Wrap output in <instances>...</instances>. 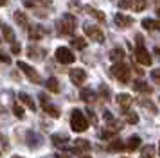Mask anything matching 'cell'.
I'll use <instances>...</instances> for the list:
<instances>
[{
    "mask_svg": "<svg viewBox=\"0 0 160 158\" xmlns=\"http://www.w3.org/2000/svg\"><path fill=\"white\" fill-rule=\"evenodd\" d=\"M56 29H58L59 34H72L76 31V16L70 13H65L58 22H56Z\"/></svg>",
    "mask_w": 160,
    "mask_h": 158,
    "instance_id": "6da1fadb",
    "label": "cell"
},
{
    "mask_svg": "<svg viewBox=\"0 0 160 158\" xmlns=\"http://www.w3.org/2000/svg\"><path fill=\"white\" fill-rule=\"evenodd\" d=\"M70 126H72V129H74V131H78V133L87 131L88 119L85 117V113H83L81 110H74V111H72V115H70Z\"/></svg>",
    "mask_w": 160,
    "mask_h": 158,
    "instance_id": "7a4b0ae2",
    "label": "cell"
},
{
    "mask_svg": "<svg viewBox=\"0 0 160 158\" xmlns=\"http://www.w3.org/2000/svg\"><path fill=\"white\" fill-rule=\"evenodd\" d=\"M112 76L117 79V81H121V83H128L130 81V67L122 61H117L113 67H112Z\"/></svg>",
    "mask_w": 160,
    "mask_h": 158,
    "instance_id": "3957f363",
    "label": "cell"
},
{
    "mask_svg": "<svg viewBox=\"0 0 160 158\" xmlns=\"http://www.w3.org/2000/svg\"><path fill=\"white\" fill-rule=\"evenodd\" d=\"M137 42H138V45H137V49H135V59H137L140 65H151L153 57H151V54L146 50L144 45H142V36H137Z\"/></svg>",
    "mask_w": 160,
    "mask_h": 158,
    "instance_id": "277c9868",
    "label": "cell"
},
{
    "mask_svg": "<svg viewBox=\"0 0 160 158\" xmlns=\"http://www.w3.org/2000/svg\"><path fill=\"white\" fill-rule=\"evenodd\" d=\"M83 31H85V34H87L90 40H94V42H97V43L104 42V32H102L97 25H94V23H88L87 22V23L83 25Z\"/></svg>",
    "mask_w": 160,
    "mask_h": 158,
    "instance_id": "5b68a950",
    "label": "cell"
},
{
    "mask_svg": "<svg viewBox=\"0 0 160 158\" xmlns=\"http://www.w3.org/2000/svg\"><path fill=\"white\" fill-rule=\"evenodd\" d=\"M16 65H18V68H20V70H22L23 74H25L31 81H32V83H36V85H38V83H42V77H40V74H38V70L34 68V67L23 63V61H18Z\"/></svg>",
    "mask_w": 160,
    "mask_h": 158,
    "instance_id": "8992f818",
    "label": "cell"
},
{
    "mask_svg": "<svg viewBox=\"0 0 160 158\" xmlns=\"http://www.w3.org/2000/svg\"><path fill=\"white\" fill-rule=\"evenodd\" d=\"M56 59H58L59 63L63 65H70L76 61V57H74V52L70 49H67V47H59V49H56Z\"/></svg>",
    "mask_w": 160,
    "mask_h": 158,
    "instance_id": "52a82bcc",
    "label": "cell"
},
{
    "mask_svg": "<svg viewBox=\"0 0 160 158\" xmlns=\"http://www.w3.org/2000/svg\"><path fill=\"white\" fill-rule=\"evenodd\" d=\"M45 36V29L42 25H31L27 29V38H29L31 42H38V40H42Z\"/></svg>",
    "mask_w": 160,
    "mask_h": 158,
    "instance_id": "ba28073f",
    "label": "cell"
},
{
    "mask_svg": "<svg viewBox=\"0 0 160 158\" xmlns=\"http://www.w3.org/2000/svg\"><path fill=\"white\" fill-rule=\"evenodd\" d=\"M70 81H72L74 85L81 86L87 81V72L83 70V68H74V70H70Z\"/></svg>",
    "mask_w": 160,
    "mask_h": 158,
    "instance_id": "9c48e42d",
    "label": "cell"
},
{
    "mask_svg": "<svg viewBox=\"0 0 160 158\" xmlns=\"http://www.w3.org/2000/svg\"><path fill=\"white\" fill-rule=\"evenodd\" d=\"M115 101H117V104H119V108H121L122 111H128L130 106H131V102H133V99H131L130 93H119Z\"/></svg>",
    "mask_w": 160,
    "mask_h": 158,
    "instance_id": "30bf717a",
    "label": "cell"
},
{
    "mask_svg": "<svg viewBox=\"0 0 160 158\" xmlns=\"http://www.w3.org/2000/svg\"><path fill=\"white\" fill-rule=\"evenodd\" d=\"M90 142L88 140H85V138H78L76 142H74V147L72 151L74 153H78V155H81V153H87V151H90Z\"/></svg>",
    "mask_w": 160,
    "mask_h": 158,
    "instance_id": "8fae6325",
    "label": "cell"
},
{
    "mask_svg": "<svg viewBox=\"0 0 160 158\" xmlns=\"http://www.w3.org/2000/svg\"><path fill=\"white\" fill-rule=\"evenodd\" d=\"M113 20H115V25H119V27H130V25H133V18L126 16L122 13H117Z\"/></svg>",
    "mask_w": 160,
    "mask_h": 158,
    "instance_id": "7c38bea8",
    "label": "cell"
},
{
    "mask_svg": "<svg viewBox=\"0 0 160 158\" xmlns=\"http://www.w3.org/2000/svg\"><path fill=\"white\" fill-rule=\"evenodd\" d=\"M68 140H70V138H68V135H63V133H61V135H58V133H56V135L51 136V142L54 144L56 147H67Z\"/></svg>",
    "mask_w": 160,
    "mask_h": 158,
    "instance_id": "4fadbf2b",
    "label": "cell"
},
{
    "mask_svg": "<svg viewBox=\"0 0 160 158\" xmlns=\"http://www.w3.org/2000/svg\"><path fill=\"white\" fill-rule=\"evenodd\" d=\"M140 142H142V140H140V136H137V135H133V136H130V140H128V142L124 144V149L126 151H135L138 147V146H140Z\"/></svg>",
    "mask_w": 160,
    "mask_h": 158,
    "instance_id": "5bb4252c",
    "label": "cell"
},
{
    "mask_svg": "<svg viewBox=\"0 0 160 158\" xmlns=\"http://www.w3.org/2000/svg\"><path fill=\"white\" fill-rule=\"evenodd\" d=\"M42 108H43V111L49 117H52V119H58L59 117V108H56L54 104H51V102H45V104H42Z\"/></svg>",
    "mask_w": 160,
    "mask_h": 158,
    "instance_id": "9a60e30c",
    "label": "cell"
},
{
    "mask_svg": "<svg viewBox=\"0 0 160 158\" xmlns=\"http://www.w3.org/2000/svg\"><path fill=\"white\" fill-rule=\"evenodd\" d=\"M133 90L135 92H140V93H151L153 92V88L148 83H144V81H135L133 83Z\"/></svg>",
    "mask_w": 160,
    "mask_h": 158,
    "instance_id": "2e32d148",
    "label": "cell"
},
{
    "mask_svg": "<svg viewBox=\"0 0 160 158\" xmlns=\"http://www.w3.org/2000/svg\"><path fill=\"white\" fill-rule=\"evenodd\" d=\"M18 101H20V102H23V104H25V106L29 108L31 111H34V110H36V104L32 102V99H31V97L27 95V93L20 92V93H18Z\"/></svg>",
    "mask_w": 160,
    "mask_h": 158,
    "instance_id": "e0dca14e",
    "label": "cell"
},
{
    "mask_svg": "<svg viewBox=\"0 0 160 158\" xmlns=\"http://www.w3.org/2000/svg\"><path fill=\"white\" fill-rule=\"evenodd\" d=\"M142 27L146 31H160V20H149V18H146V20H142Z\"/></svg>",
    "mask_w": 160,
    "mask_h": 158,
    "instance_id": "ac0fdd59",
    "label": "cell"
},
{
    "mask_svg": "<svg viewBox=\"0 0 160 158\" xmlns=\"http://www.w3.org/2000/svg\"><path fill=\"white\" fill-rule=\"evenodd\" d=\"M79 97L85 101V102H94L95 101V93H94V90H90V88H83L81 93H79Z\"/></svg>",
    "mask_w": 160,
    "mask_h": 158,
    "instance_id": "d6986e66",
    "label": "cell"
},
{
    "mask_svg": "<svg viewBox=\"0 0 160 158\" xmlns=\"http://www.w3.org/2000/svg\"><path fill=\"white\" fill-rule=\"evenodd\" d=\"M27 142H29V146H32V147H38V146L42 144V136L38 135V133H34V131H29V133H27Z\"/></svg>",
    "mask_w": 160,
    "mask_h": 158,
    "instance_id": "ffe728a7",
    "label": "cell"
},
{
    "mask_svg": "<svg viewBox=\"0 0 160 158\" xmlns=\"http://www.w3.org/2000/svg\"><path fill=\"white\" fill-rule=\"evenodd\" d=\"M146 6H148V2H146V0H130V9L137 11V13L144 11Z\"/></svg>",
    "mask_w": 160,
    "mask_h": 158,
    "instance_id": "44dd1931",
    "label": "cell"
},
{
    "mask_svg": "<svg viewBox=\"0 0 160 158\" xmlns=\"http://www.w3.org/2000/svg\"><path fill=\"white\" fill-rule=\"evenodd\" d=\"M45 86L49 88V92L52 93H58L59 92V81L56 77H49L47 79V83H45Z\"/></svg>",
    "mask_w": 160,
    "mask_h": 158,
    "instance_id": "7402d4cb",
    "label": "cell"
},
{
    "mask_svg": "<svg viewBox=\"0 0 160 158\" xmlns=\"http://www.w3.org/2000/svg\"><path fill=\"white\" fill-rule=\"evenodd\" d=\"M2 38H4L6 42H9V43L15 42V34H13V29L9 27V25H2Z\"/></svg>",
    "mask_w": 160,
    "mask_h": 158,
    "instance_id": "603a6c76",
    "label": "cell"
},
{
    "mask_svg": "<svg viewBox=\"0 0 160 158\" xmlns=\"http://www.w3.org/2000/svg\"><path fill=\"white\" fill-rule=\"evenodd\" d=\"M155 153H157L155 151V146H151V144L149 146H144L142 151H140V158H155Z\"/></svg>",
    "mask_w": 160,
    "mask_h": 158,
    "instance_id": "cb8c5ba5",
    "label": "cell"
},
{
    "mask_svg": "<svg viewBox=\"0 0 160 158\" xmlns=\"http://www.w3.org/2000/svg\"><path fill=\"white\" fill-rule=\"evenodd\" d=\"M110 59H112L113 63H117V61H122V59H124V50L122 49L110 50Z\"/></svg>",
    "mask_w": 160,
    "mask_h": 158,
    "instance_id": "d4e9b609",
    "label": "cell"
},
{
    "mask_svg": "<svg viewBox=\"0 0 160 158\" xmlns=\"http://www.w3.org/2000/svg\"><path fill=\"white\" fill-rule=\"evenodd\" d=\"M13 18H15V22L18 25H22V27L27 25V16H25V13H22V11H15V13H13Z\"/></svg>",
    "mask_w": 160,
    "mask_h": 158,
    "instance_id": "484cf974",
    "label": "cell"
},
{
    "mask_svg": "<svg viewBox=\"0 0 160 158\" xmlns=\"http://www.w3.org/2000/svg\"><path fill=\"white\" fill-rule=\"evenodd\" d=\"M85 11H87L88 14H92L94 18H97L99 22H104V20H106L104 13H102V11H97V9H94V7H85Z\"/></svg>",
    "mask_w": 160,
    "mask_h": 158,
    "instance_id": "4316f807",
    "label": "cell"
},
{
    "mask_svg": "<svg viewBox=\"0 0 160 158\" xmlns=\"http://www.w3.org/2000/svg\"><path fill=\"white\" fill-rule=\"evenodd\" d=\"M122 149H124L122 140H113V142L108 146V151H112V153H117V151H122Z\"/></svg>",
    "mask_w": 160,
    "mask_h": 158,
    "instance_id": "83f0119b",
    "label": "cell"
},
{
    "mask_svg": "<svg viewBox=\"0 0 160 158\" xmlns=\"http://www.w3.org/2000/svg\"><path fill=\"white\" fill-rule=\"evenodd\" d=\"M72 47L74 49H78V50H83L85 47H87V42H85L83 38H74L72 40Z\"/></svg>",
    "mask_w": 160,
    "mask_h": 158,
    "instance_id": "f1b7e54d",
    "label": "cell"
},
{
    "mask_svg": "<svg viewBox=\"0 0 160 158\" xmlns=\"http://www.w3.org/2000/svg\"><path fill=\"white\" fill-rule=\"evenodd\" d=\"M13 113H15L16 119H20V121L23 119V108L20 106L18 102H15V104H13Z\"/></svg>",
    "mask_w": 160,
    "mask_h": 158,
    "instance_id": "f546056e",
    "label": "cell"
},
{
    "mask_svg": "<svg viewBox=\"0 0 160 158\" xmlns=\"http://www.w3.org/2000/svg\"><path fill=\"white\" fill-rule=\"evenodd\" d=\"M140 106L144 108V110H148V111H151V113H157V106L151 104L149 101H140Z\"/></svg>",
    "mask_w": 160,
    "mask_h": 158,
    "instance_id": "4dcf8cb0",
    "label": "cell"
},
{
    "mask_svg": "<svg viewBox=\"0 0 160 158\" xmlns=\"http://www.w3.org/2000/svg\"><path fill=\"white\" fill-rule=\"evenodd\" d=\"M126 122H128V124H137V122H138L137 113H133V111H128V113H126Z\"/></svg>",
    "mask_w": 160,
    "mask_h": 158,
    "instance_id": "1f68e13d",
    "label": "cell"
},
{
    "mask_svg": "<svg viewBox=\"0 0 160 158\" xmlns=\"http://www.w3.org/2000/svg\"><path fill=\"white\" fill-rule=\"evenodd\" d=\"M11 52H13V54H20V52H22V47H20V43H16V42L11 43Z\"/></svg>",
    "mask_w": 160,
    "mask_h": 158,
    "instance_id": "d6a6232c",
    "label": "cell"
},
{
    "mask_svg": "<svg viewBox=\"0 0 160 158\" xmlns=\"http://www.w3.org/2000/svg\"><path fill=\"white\" fill-rule=\"evenodd\" d=\"M0 61H2V63H6V65H9V63H11V57H9L6 52H2V50H0Z\"/></svg>",
    "mask_w": 160,
    "mask_h": 158,
    "instance_id": "836d02e7",
    "label": "cell"
},
{
    "mask_svg": "<svg viewBox=\"0 0 160 158\" xmlns=\"http://www.w3.org/2000/svg\"><path fill=\"white\" fill-rule=\"evenodd\" d=\"M115 135V133H113V131H110V129H104V131H101V133H99V136H101V138H110V136H113Z\"/></svg>",
    "mask_w": 160,
    "mask_h": 158,
    "instance_id": "e575fe53",
    "label": "cell"
},
{
    "mask_svg": "<svg viewBox=\"0 0 160 158\" xmlns=\"http://www.w3.org/2000/svg\"><path fill=\"white\" fill-rule=\"evenodd\" d=\"M117 6L121 7V9H130V0H119Z\"/></svg>",
    "mask_w": 160,
    "mask_h": 158,
    "instance_id": "d590c367",
    "label": "cell"
},
{
    "mask_svg": "<svg viewBox=\"0 0 160 158\" xmlns=\"http://www.w3.org/2000/svg\"><path fill=\"white\" fill-rule=\"evenodd\" d=\"M151 77L157 81V83H160V68H157V70L151 72Z\"/></svg>",
    "mask_w": 160,
    "mask_h": 158,
    "instance_id": "8d00e7d4",
    "label": "cell"
},
{
    "mask_svg": "<svg viewBox=\"0 0 160 158\" xmlns=\"http://www.w3.org/2000/svg\"><path fill=\"white\" fill-rule=\"evenodd\" d=\"M101 95H104L106 99H108V97H110V90H108V88H106V86H101Z\"/></svg>",
    "mask_w": 160,
    "mask_h": 158,
    "instance_id": "74e56055",
    "label": "cell"
},
{
    "mask_svg": "<svg viewBox=\"0 0 160 158\" xmlns=\"http://www.w3.org/2000/svg\"><path fill=\"white\" fill-rule=\"evenodd\" d=\"M34 2H36V0H23V6H25V7H34V6H36Z\"/></svg>",
    "mask_w": 160,
    "mask_h": 158,
    "instance_id": "f35d334b",
    "label": "cell"
},
{
    "mask_svg": "<svg viewBox=\"0 0 160 158\" xmlns=\"http://www.w3.org/2000/svg\"><path fill=\"white\" fill-rule=\"evenodd\" d=\"M112 119H113V115H112V113L108 111V110H106V111H104V121H106V122H110Z\"/></svg>",
    "mask_w": 160,
    "mask_h": 158,
    "instance_id": "ab89813d",
    "label": "cell"
},
{
    "mask_svg": "<svg viewBox=\"0 0 160 158\" xmlns=\"http://www.w3.org/2000/svg\"><path fill=\"white\" fill-rule=\"evenodd\" d=\"M54 158H72V156H70V155H65V153H56Z\"/></svg>",
    "mask_w": 160,
    "mask_h": 158,
    "instance_id": "60d3db41",
    "label": "cell"
},
{
    "mask_svg": "<svg viewBox=\"0 0 160 158\" xmlns=\"http://www.w3.org/2000/svg\"><path fill=\"white\" fill-rule=\"evenodd\" d=\"M88 117H90V121H92V124H95V122H97V119H95V115L92 113L90 110H88Z\"/></svg>",
    "mask_w": 160,
    "mask_h": 158,
    "instance_id": "b9f144b4",
    "label": "cell"
},
{
    "mask_svg": "<svg viewBox=\"0 0 160 158\" xmlns=\"http://www.w3.org/2000/svg\"><path fill=\"white\" fill-rule=\"evenodd\" d=\"M70 7L76 9V11H79V9H81V6H79V4H76V2H70Z\"/></svg>",
    "mask_w": 160,
    "mask_h": 158,
    "instance_id": "7bdbcfd3",
    "label": "cell"
},
{
    "mask_svg": "<svg viewBox=\"0 0 160 158\" xmlns=\"http://www.w3.org/2000/svg\"><path fill=\"white\" fill-rule=\"evenodd\" d=\"M36 2H40V4H43V6H49L52 0H36Z\"/></svg>",
    "mask_w": 160,
    "mask_h": 158,
    "instance_id": "ee69618b",
    "label": "cell"
},
{
    "mask_svg": "<svg viewBox=\"0 0 160 158\" xmlns=\"http://www.w3.org/2000/svg\"><path fill=\"white\" fill-rule=\"evenodd\" d=\"M155 54H157V57L160 59V49H155Z\"/></svg>",
    "mask_w": 160,
    "mask_h": 158,
    "instance_id": "f6af8a7d",
    "label": "cell"
},
{
    "mask_svg": "<svg viewBox=\"0 0 160 158\" xmlns=\"http://www.w3.org/2000/svg\"><path fill=\"white\" fill-rule=\"evenodd\" d=\"M6 4H8V0H0V7H2V6H6Z\"/></svg>",
    "mask_w": 160,
    "mask_h": 158,
    "instance_id": "bcb514c9",
    "label": "cell"
},
{
    "mask_svg": "<svg viewBox=\"0 0 160 158\" xmlns=\"http://www.w3.org/2000/svg\"><path fill=\"white\" fill-rule=\"evenodd\" d=\"M81 158H90V156H88V155H83V156H81Z\"/></svg>",
    "mask_w": 160,
    "mask_h": 158,
    "instance_id": "7dc6e473",
    "label": "cell"
},
{
    "mask_svg": "<svg viewBox=\"0 0 160 158\" xmlns=\"http://www.w3.org/2000/svg\"><path fill=\"white\" fill-rule=\"evenodd\" d=\"M11 158H23V156H16V155H15V156H11Z\"/></svg>",
    "mask_w": 160,
    "mask_h": 158,
    "instance_id": "c3c4849f",
    "label": "cell"
},
{
    "mask_svg": "<svg viewBox=\"0 0 160 158\" xmlns=\"http://www.w3.org/2000/svg\"><path fill=\"white\" fill-rule=\"evenodd\" d=\"M158 155H160V142H158Z\"/></svg>",
    "mask_w": 160,
    "mask_h": 158,
    "instance_id": "681fc988",
    "label": "cell"
},
{
    "mask_svg": "<svg viewBox=\"0 0 160 158\" xmlns=\"http://www.w3.org/2000/svg\"><path fill=\"white\" fill-rule=\"evenodd\" d=\"M157 13H158V16H160V7H158V11H157Z\"/></svg>",
    "mask_w": 160,
    "mask_h": 158,
    "instance_id": "f907efd6",
    "label": "cell"
},
{
    "mask_svg": "<svg viewBox=\"0 0 160 158\" xmlns=\"http://www.w3.org/2000/svg\"><path fill=\"white\" fill-rule=\"evenodd\" d=\"M0 42H2V34H0Z\"/></svg>",
    "mask_w": 160,
    "mask_h": 158,
    "instance_id": "816d5d0a",
    "label": "cell"
}]
</instances>
